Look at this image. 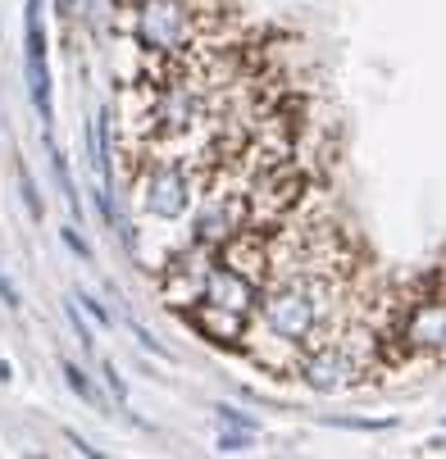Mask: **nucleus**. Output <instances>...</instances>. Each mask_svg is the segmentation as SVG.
<instances>
[{"label":"nucleus","instance_id":"nucleus-1","mask_svg":"<svg viewBox=\"0 0 446 459\" xmlns=\"http://www.w3.org/2000/svg\"><path fill=\"white\" fill-rule=\"evenodd\" d=\"M127 37L146 55H187L201 46V10L191 0H133L127 5Z\"/></svg>","mask_w":446,"mask_h":459},{"label":"nucleus","instance_id":"nucleus-2","mask_svg":"<svg viewBox=\"0 0 446 459\" xmlns=\"http://www.w3.org/2000/svg\"><path fill=\"white\" fill-rule=\"evenodd\" d=\"M364 368H369V333H360L355 323L296 359V377L310 391H319V396H333V391L355 386L364 377Z\"/></svg>","mask_w":446,"mask_h":459},{"label":"nucleus","instance_id":"nucleus-3","mask_svg":"<svg viewBox=\"0 0 446 459\" xmlns=\"http://www.w3.org/2000/svg\"><path fill=\"white\" fill-rule=\"evenodd\" d=\"M137 201L151 219H182L191 205H197V169L178 164L173 155H160L137 178Z\"/></svg>","mask_w":446,"mask_h":459},{"label":"nucleus","instance_id":"nucleus-4","mask_svg":"<svg viewBox=\"0 0 446 459\" xmlns=\"http://www.w3.org/2000/svg\"><path fill=\"white\" fill-rule=\"evenodd\" d=\"M392 342H397L406 355H424V359L446 355V282H442V278H437L433 291L406 300Z\"/></svg>","mask_w":446,"mask_h":459},{"label":"nucleus","instance_id":"nucleus-5","mask_svg":"<svg viewBox=\"0 0 446 459\" xmlns=\"http://www.w3.org/2000/svg\"><path fill=\"white\" fill-rule=\"evenodd\" d=\"M41 10H46V0H28V10H23V74H28L32 109H37L41 127H50V123H55V87H50V69H46V28H41Z\"/></svg>","mask_w":446,"mask_h":459},{"label":"nucleus","instance_id":"nucleus-6","mask_svg":"<svg viewBox=\"0 0 446 459\" xmlns=\"http://www.w3.org/2000/svg\"><path fill=\"white\" fill-rule=\"evenodd\" d=\"M182 314L214 346H241V337L250 333V318L246 314H232V309H219V305H206V300H197V305L182 309Z\"/></svg>","mask_w":446,"mask_h":459},{"label":"nucleus","instance_id":"nucleus-7","mask_svg":"<svg viewBox=\"0 0 446 459\" xmlns=\"http://www.w3.org/2000/svg\"><path fill=\"white\" fill-rule=\"evenodd\" d=\"M46 155H50V173H55V186L64 191V205H69V214L83 223V195H78V186H74V178H69V160H64V151L50 142V127H46Z\"/></svg>","mask_w":446,"mask_h":459},{"label":"nucleus","instance_id":"nucleus-8","mask_svg":"<svg viewBox=\"0 0 446 459\" xmlns=\"http://www.w3.org/2000/svg\"><path fill=\"white\" fill-rule=\"evenodd\" d=\"M59 373H64V382H69V391H74V396H83L87 405H101V391L92 386L87 368H78L74 359H64V364H59Z\"/></svg>","mask_w":446,"mask_h":459},{"label":"nucleus","instance_id":"nucleus-9","mask_svg":"<svg viewBox=\"0 0 446 459\" xmlns=\"http://www.w3.org/2000/svg\"><path fill=\"white\" fill-rule=\"evenodd\" d=\"M14 173H19V191H23L28 214H32V219H41V214H46V201H41V191H37V182H32L28 164H23V160H14Z\"/></svg>","mask_w":446,"mask_h":459},{"label":"nucleus","instance_id":"nucleus-10","mask_svg":"<svg viewBox=\"0 0 446 459\" xmlns=\"http://www.w3.org/2000/svg\"><path fill=\"white\" fill-rule=\"evenodd\" d=\"M64 314H69V323H74V333H78L83 351H92V346H96V337H92V323L78 314V296H74V300H64Z\"/></svg>","mask_w":446,"mask_h":459},{"label":"nucleus","instance_id":"nucleus-11","mask_svg":"<svg viewBox=\"0 0 446 459\" xmlns=\"http://www.w3.org/2000/svg\"><path fill=\"white\" fill-rule=\"evenodd\" d=\"M59 241H64V246H69V250H74V255L83 259V264H92V259H96V255H92V246L83 241V232H78V223H69V228H59Z\"/></svg>","mask_w":446,"mask_h":459},{"label":"nucleus","instance_id":"nucleus-12","mask_svg":"<svg viewBox=\"0 0 446 459\" xmlns=\"http://www.w3.org/2000/svg\"><path fill=\"white\" fill-rule=\"evenodd\" d=\"M324 423H333V428H355V432H388V428H392V419H324Z\"/></svg>","mask_w":446,"mask_h":459},{"label":"nucleus","instance_id":"nucleus-13","mask_svg":"<svg viewBox=\"0 0 446 459\" xmlns=\"http://www.w3.org/2000/svg\"><path fill=\"white\" fill-rule=\"evenodd\" d=\"M78 305H83V309H87V314H92V318H96L101 327H114V309H105V305H101L96 296H87V291H78Z\"/></svg>","mask_w":446,"mask_h":459},{"label":"nucleus","instance_id":"nucleus-14","mask_svg":"<svg viewBox=\"0 0 446 459\" xmlns=\"http://www.w3.org/2000/svg\"><path fill=\"white\" fill-rule=\"evenodd\" d=\"M101 377H105V386H109V396H114L118 405H127V382H123V373H118L114 364H105V368H101Z\"/></svg>","mask_w":446,"mask_h":459},{"label":"nucleus","instance_id":"nucleus-15","mask_svg":"<svg viewBox=\"0 0 446 459\" xmlns=\"http://www.w3.org/2000/svg\"><path fill=\"white\" fill-rule=\"evenodd\" d=\"M246 446H250V432H246V428H237V432H223V428H219V450H223V455H237V450H246Z\"/></svg>","mask_w":446,"mask_h":459},{"label":"nucleus","instance_id":"nucleus-16","mask_svg":"<svg viewBox=\"0 0 446 459\" xmlns=\"http://www.w3.org/2000/svg\"><path fill=\"white\" fill-rule=\"evenodd\" d=\"M219 423H232V428H246V432H255V419H250V414H241L237 405H219Z\"/></svg>","mask_w":446,"mask_h":459},{"label":"nucleus","instance_id":"nucleus-17","mask_svg":"<svg viewBox=\"0 0 446 459\" xmlns=\"http://www.w3.org/2000/svg\"><path fill=\"white\" fill-rule=\"evenodd\" d=\"M0 305H5V309H23V296H19V287L5 273H0Z\"/></svg>","mask_w":446,"mask_h":459},{"label":"nucleus","instance_id":"nucleus-18","mask_svg":"<svg viewBox=\"0 0 446 459\" xmlns=\"http://www.w3.org/2000/svg\"><path fill=\"white\" fill-rule=\"evenodd\" d=\"M69 441H74V446H78V450H83V455H101V450H96V446H92V441H87V437H78V432H69Z\"/></svg>","mask_w":446,"mask_h":459},{"label":"nucleus","instance_id":"nucleus-19","mask_svg":"<svg viewBox=\"0 0 446 459\" xmlns=\"http://www.w3.org/2000/svg\"><path fill=\"white\" fill-rule=\"evenodd\" d=\"M74 10V0H59V14H69Z\"/></svg>","mask_w":446,"mask_h":459},{"label":"nucleus","instance_id":"nucleus-20","mask_svg":"<svg viewBox=\"0 0 446 459\" xmlns=\"http://www.w3.org/2000/svg\"><path fill=\"white\" fill-rule=\"evenodd\" d=\"M437 278H442V282H446V273H437Z\"/></svg>","mask_w":446,"mask_h":459}]
</instances>
